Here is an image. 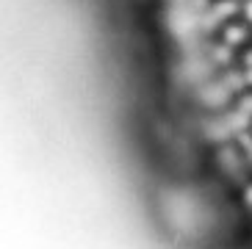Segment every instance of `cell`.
I'll return each instance as SVG.
<instances>
[]
</instances>
